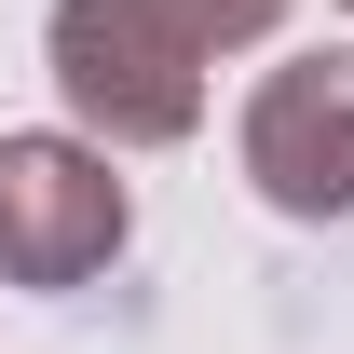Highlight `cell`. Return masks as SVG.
<instances>
[{
	"instance_id": "6da1fadb",
	"label": "cell",
	"mask_w": 354,
	"mask_h": 354,
	"mask_svg": "<svg viewBox=\"0 0 354 354\" xmlns=\"http://www.w3.org/2000/svg\"><path fill=\"white\" fill-rule=\"evenodd\" d=\"M95 245H123V191L82 177L68 150H0V259L41 272V286H68Z\"/></svg>"
},
{
	"instance_id": "7a4b0ae2",
	"label": "cell",
	"mask_w": 354,
	"mask_h": 354,
	"mask_svg": "<svg viewBox=\"0 0 354 354\" xmlns=\"http://www.w3.org/2000/svg\"><path fill=\"white\" fill-rule=\"evenodd\" d=\"M259 177L286 205H354V68H300V82H272L259 109Z\"/></svg>"
}]
</instances>
